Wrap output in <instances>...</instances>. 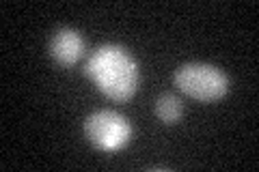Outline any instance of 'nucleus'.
<instances>
[{"label":"nucleus","mask_w":259,"mask_h":172,"mask_svg":"<svg viewBox=\"0 0 259 172\" xmlns=\"http://www.w3.org/2000/svg\"><path fill=\"white\" fill-rule=\"evenodd\" d=\"M84 76L112 101L132 99L139 88V65L127 47L104 43L84 63Z\"/></svg>","instance_id":"nucleus-1"},{"label":"nucleus","mask_w":259,"mask_h":172,"mask_svg":"<svg viewBox=\"0 0 259 172\" xmlns=\"http://www.w3.org/2000/svg\"><path fill=\"white\" fill-rule=\"evenodd\" d=\"M48 50H50V56L56 65L71 69L84 54V39L74 28H61L52 35Z\"/></svg>","instance_id":"nucleus-4"},{"label":"nucleus","mask_w":259,"mask_h":172,"mask_svg":"<svg viewBox=\"0 0 259 172\" xmlns=\"http://www.w3.org/2000/svg\"><path fill=\"white\" fill-rule=\"evenodd\" d=\"M84 134L95 149L115 153L132 140V125L115 110H97L84 119Z\"/></svg>","instance_id":"nucleus-3"},{"label":"nucleus","mask_w":259,"mask_h":172,"mask_svg":"<svg viewBox=\"0 0 259 172\" xmlns=\"http://www.w3.org/2000/svg\"><path fill=\"white\" fill-rule=\"evenodd\" d=\"M153 112H156L160 123H164V125H175L184 114V105L175 95L164 93V95L158 97L156 103H153Z\"/></svg>","instance_id":"nucleus-5"},{"label":"nucleus","mask_w":259,"mask_h":172,"mask_svg":"<svg viewBox=\"0 0 259 172\" xmlns=\"http://www.w3.org/2000/svg\"><path fill=\"white\" fill-rule=\"evenodd\" d=\"M173 82L184 95L203 103L223 99L229 91V78L225 71L207 63H186L177 67Z\"/></svg>","instance_id":"nucleus-2"}]
</instances>
